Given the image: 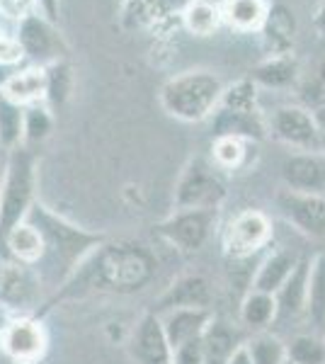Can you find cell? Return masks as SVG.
<instances>
[{
    "instance_id": "1",
    "label": "cell",
    "mask_w": 325,
    "mask_h": 364,
    "mask_svg": "<svg viewBox=\"0 0 325 364\" xmlns=\"http://www.w3.org/2000/svg\"><path fill=\"white\" fill-rule=\"evenodd\" d=\"M156 255L136 240H102L56 291V299H75L92 291L134 294L156 277Z\"/></svg>"
},
{
    "instance_id": "2",
    "label": "cell",
    "mask_w": 325,
    "mask_h": 364,
    "mask_svg": "<svg viewBox=\"0 0 325 364\" xmlns=\"http://www.w3.org/2000/svg\"><path fill=\"white\" fill-rule=\"evenodd\" d=\"M32 226L39 228L41 238H44V255H41V274L39 279L51 289H58L63 284L70 272L97 248L102 240H107L102 233L87 231L75 224H70L68 219L58 216L56 211H51L44 204L34 202L29 209L27 219ZM37 262V265H39Z\"/></svg>"
},
{
    "instance_id": "3",
    "label": "cell",
    "mask_w": 325,
    "mask_h": 364,
    "mask_svg": "<svg viewBox=\"0 0 325 364\" xmlns=\"http://www.w3.org/2000/svg\"><path fill=\"white\" fill-rule=\"evenodd\" d=\"M223 80L209 68H190L165 80L161 105L170 117L180 122H204L221 102Z\"/></svg>"
},
{
    "instance_id": "4",
    "label": "cell",
    "mask_w": 325,
    "mask_h": 364,
    "mask_svg": "<svg viewBox=\"0 0 325 364\" xmlns=\"http://www.w3.org/2000/svg\"><path fill=\"white\" fill-rule=\"evenodd\" d=\"M37 192V156L27 146L8 151L0 182V255H5V238L27 219Z\"/></svg>"
},
{
    "instance_id": "5",
    "label": "cell",
    "mask_w": 325,
    "mask_h": 364,
    "mask_svg": "<svg viewBox=\"0 0 325 364\" xmlns=\"http://www.w3.org/2000/svg\"><path fill=\"white\" fill-rule=\"evenodd\" d=\"M226 195V182L214 161L194 156L175 185V209H221Z\"/></svg>"
},
{
    "instance_id": "6",
    "label": "cell",
    "mask_w": 325,
    "mask_h": 364,
    "mask_svg": "<svg viewBox=\"0 0 325 364\" xmlns=\"http://www.w3.org/2000/svg\"><path fill=\"white\" fill-rule=\"evenodd\" d=\"M221 209H175L165 221L156 226V233L170 245L197 252L214 236Z\"/></svg>"
},
{
    "instance_id": "7",
    "label": "cell",
    "mask_w": 325,
    "mask_h": 364,
    "mask_svg": "<svg viewBox=\"0 0 325 364\" xmlns=\"http://www.w3.org/2000/svg\"><path fill=\"white\" fill-rule=\"evenodd\" d=\"M272 136L282 141L294 151L309 154H325V136L318 117L301 105H284L277 107L270 122Z\"/></svg>"
},
{
    "instance_id": "8",
    "label": "cell",
    "mask_w": 325,
    "mask_h": 364,
    "mask_svg": "<svg viewBox=\"0 0 325 364\" xmlns=\"http://www.w3.org/2000/svg\"><path fill=\"white\" fill-rule=\"evenodd\" d=\"M54 25L56 22H51L39 10H34V13H29L17 22V44L22 49V56L29 58L34 66H49L54 61H61L63 54H66V42H63L61 32Z\"/></svg>"
},
{
    "instance_id": "9",
    "label": "cell",
    "mask_w": 325,
    "mask_h": 364,
    "mask_svg": "<svg viewBox=\"0 0 325 364\" xmlns=\"http://www.w3.org/2000/svg\"><path fill=\"white\" fill-rule=\"evenodd\" d=\"M272 238V219L260 209H245L228 221L221 233L223 252L233 260L252 257Z\"/></svg>"
},
{
    "instance_id": "10",
    "label": "cell",
    "mask_w": 325,
    "mask_h": 364,
    "mask_svg": "<svg viewBox=\"0 0 325 364\" xmlns=\"http://www.w3.org/2000/svg\"><path fill=\"white\" fill-rule=\"evenodd\" d=\"M0 348L17 364H37L46 352V333L39 321L15 318L0 333Z\"/></svg>"
},
{
    "instance_id": "11",
    "label": "cell",
    "mask_w": 325,
    "mask_h": 364,
    "mask_svg": "<svg viewBox=\"0 0 325 364\" xmlns=\"http://www.w3.org/2000/svg\"><path fill=\"white\" fill-rule=\"evenodd\" d=\"M284 219L309 238H325V195L284 190L277 197Z\"/></svg>"
},
{
    "instance_id": "12",
    "label": "cell",
    "mask_w": 325,
    "mask_h": 364,
    "mask_svg": "<svg viewBox=\"0 0 325 364\" xmlns=\"http://www.w3.org/2000/svg\"><path fill=\"white\" fill-rule=\"evenodd\" d=\"M129 352L136 364H173L168 336L163 331L161 316L144 314L129 336Z\"/></svg>"
},
{
    "instance_id": "13",
    "label": "cell",
    "mask_w": 325,
    "mask_h": 364,
    "mask_svg": "<svg viewBox=\"0 0 325 364\" xmlns=\"http://www.w3.org/2000/svg\"><path fill=\"white\" fill-rule=\"evenodd\" d=\"M282 180L287 190L304 195H325V154L297 151L282 163Z\"/></svg>"
},
{
    "instance_id": "14",
    "label": "cell",
    "mask_w": 325,
    "mask_h": 364,
    "mask_svg": "<svg viewBox=\"0 0 325 364\" xmlns=\"http://www.w3.org/2000/svg\"><path fill=\"white\" fill-rule=\"evenodd\" d=\"M211 299H214L211 282L204 274H185L161 294L156 304V314L161 316L173 309H211Z\"/></svg>"
},
{
    "instance_id": "15",
    "label": "cell",
    "mask_w": 325,
    "mask_h": 364,
    "mask_svg": "<svg viewBox=\"0 0 325 364\" xmlns=\"http://www.w3.org/2000/svg\"><path fill=\"white\" fill-rule=\"evenodd\" d=\"M211 321H214L211 309H173L161 314V323L165 336H168L170 350H177L180 345L190 343V340L204 338Z\"/></svg>"
},
{
    "instance_id": "16",
    "label": "cell",
    "mask_w": 325,
    "mask_h": 364,
    "mask_svg": "<svg viewBox=\"0 0 325 364\" xmlns=\"http://www.w3.org/2000/svg\"><path fill=\"white\" fill-rule=\"evenodd\" d=\"M41 279L34 277L22 262L0 265V299L13 309H29L39 299Z\"/></svg>"
},
{
    "instance_id": "17",
    "label": "cell",
    "mask_w": 325,
    "mask_h": 364,
    "mask_svg": "<svg viewBox=\"0 0 325 364\" xmlns=\"http://www.w3.org/2000/svg\"><path fill=\"white\" fill-rule=\"evenodd\" d=\"M211 129L216 136H235L243 141H260L267 134L262 112H233V109L216 107L211 114Z\"/></svg>"
},
{
    "instance_id": "18",
    "label": "cell",
    "mask_w": 325,
    "mask_h": 364,
    "mask_svg": "<svg viewBox=\"0 0 325 364\" xmlns=\"http://www.w3.org/2000/svg\"><path fill=\"white\" fill-rule=\"evenodd\" d=\"M0 92L8 100H13V102L22 105V107L46 102V68L29 66V68L17 70V73L8 75V78L3 80Z\"/></svg>"
},
{
    "instance_id": "19",
    "label": "cell",
    "mask_w": 325,
    "mask_h": 364,
    "mask_svg": "<svg viewBox=\"0 0 325 364\" xmlns=\"http://www.w3.org/2000/svg\"><path fill=\"white\" fill-rule=\"evenodd\" d=\"M299 260H301V255H297V252H292L287 248L272 250L270 255L257 265L250 289L265 291V294H277V291L282 289V284L292 277V272H294V267L299 265Z\"/></svg>"
},
{
    "instance_id": "20",
    "label": "cell",
    "mask_w": 325,
    "mask_h": 364,
    "mask_svg": "<svg viewBox=\"0 0 325 364\" xmlns=\"http://www.w3.org/2000/svg\"><path fill=\"white\" fill-rule=\"evenodd\" d=\"M309 269L311 257L301 255L299 265L294 267L292 277H289L282 289L277 291V318H297L306 311V296H309Z\"/></svg>"
},
{
    "instance_id": "21",
    "label": "cell",
    "mask_w": 325,
    "mask_h": 364,
    "mask_svg": "<svg viewBox=\"0 0 325 364\" xmlns=\"http://www.w3.org/2000/svg\"><path fill=\"white\" fill-rule=\"evenodd\" d=\"M260 32L265 34V42L270 46V54H292L294 32H297V20L287 5L277 3L267 10V20Z\"/></svg>"
},
{
    "instance_id": "22",
    "label": "cell",
    "mask_w": 325,
    "mask_h": 364,
    "mask_svg": "<svg viewBox=\"0 0 325 364\" xmlns=\"http://www.w3.org/2000/svg\"><path fill=\"white\" fill-rule=\"evenodd\" d=\"M5 255L22 265H37L44 255V238H41L39 228L29 221L17 224L5 238Z\"/></svg>"
},
{
    "instance_id": "23",
    "label": "cell",
    "mask_w": 325,
    "mask_h": 364,
    "mask_svg": "<svg viewBox=\"0 0 325 364\" xmlns=\"http://www.w3.org/2000/svg\"><path fill=\"white\" fill-rule=\"evenodd\" d=\"M299 75V63L292 54H270L260 66L252 70L250 78L255 80L260 87H270V90H287L297 83Z\"/></svg>"
},
{
    "instance_id": "24",
    "label": "cell",
    "mask_w": 325,
    "mask_h": 364,
    "mask_svg": "<svg viewBox=\"0 0 325 364\" xmlns=\"http://www.w3.org/2000/svg\"><path fill=\"white\" fill-rule=\"evenodd\" d=\"M221 20L238 32H257L267 20L270 5L265 0H223L218 5Z\"/></svg>"
},
{
    "instance_id": "25",
    "label": "cell",
    "mask_w": 325,
    "mask_h": 364,
    "mask_svg": "<svg viewBox=\"0 0 325 364\" xmlns=\"http://www.w3.org/2000/svg\"><path fill=\"white\" fill-rule=\"evenodd\" d=\"M182 25L194 37H211L216 32L218 25H221V10H218L216 3L211 0H192L185 10L180 13Z\"/></svg>"
},
{
    "instance_id": "26",
    "label": "cell",
    "mask_w": 325,
    "mask_h": 364,
    "mask_svg": "<svg viewBox=\"0 0 325 364\" xmlns=\"http://www.w3.org/2000/svg\"><path fill=\"white\" fill-rule=\"evenodd\" d=\"M240 321L243 326L252 331H265L267 326L277 321V299L275 294H265V291L250 289L240 304Z\"/></svg>"
},
{
    "instance_id": "27",
    "label": "cell",
    "mask_w": 325,
    "mask_h": 364,
    "mask_svg": "<svg viewBox=\"0 0 325 364\" xmlns=\"http://www.w3.org/2000/svg\"><path fill=\"white\" fill-rule=\"evenodd\" d=\"M306 314L313 321V326L325 331V252H318L311 260Z\"/></svg>"
},
{
    "instance_id": "28",
    "label": "cell",
    "mask_w": 325,
    "mask_h": 364,
    "mask_svg": "<svg viewBox=\"0 0 325 364\" xmlns=\"http://www.w3.org/2000/svg\"><path fill=\"white\" fill-rule=\"evenodd\" d=\"M25 132V107L0 92V149L13 151L22 146Z\"/></svg>"
},
{
    "instance_id": "29",
    "label": "cell",
    "mask_w": 325,
    "mask_h": 364,
    "mask_svg": "<svg viewBox=\"0 0 325 364\" xmlns=\"http://www.w3.org/2000/svg\"><path fill=\"white\" fill-rule=\"evenodd\" d=\"M218 107L233 109V112H260V92L252 78H240L223 87Z\"/></svg>"
},
{
    "instance_id": "30",
    "label": "cell",
    "mask_w": 325,
    "mask_h": 364,
    "mask_svg": "<svg viewBox=\"0 0 325 364\" xmlns=\"http://www.w3.org/2000/svg\"><path fill=\"white\" fill-rule=\"evenodd\" d=\"M54 132V114L46 102H37L25 107V132H22V146H32L46 141Z\"/></svg>"
},
{
    "instance_id": "31",
    "label": "cell",
    "mask_w": 325,
    "mask_h": 364,
    "mask_svg": "<svg viewBox=\"0 0 325 364\" xmlns=\"http://www.w3.org/2000/svg\"><path fill=\"white\" fill-rule=\"evenodd\" d=\"M240 343H235V336L228 326L218 323L216 318L211 321L209 331L204 333V352H206V364H226L230 352L238 348Z\"/></svg>"
},
{
    "instance_id": "32",
    "label": "cell",
    "mask_w": 325,
    "mask_h": 364,
    "mask_svg": "<svg viewBox=\"0 0 325 364\" xmlns=\"http://www.w3.org/2000/svg\"><path fill=\"white\" fill-rule=\"evenodd\" d=\"M252 141H243L235 136H216L214 139V166L218 170H238L245 166L247 161V146Z\"/></svg>"
},
{
    "instance_id": "33",
    "label": "cell",
    "mask_w": 325,
    "mask_h": 364,
    "mask_svg": "<svg viewBox=\"0 0 325 364\" xmlns=\"http://www.w3.org/2000/svg\"><path fill=\"white\" fill-rule=\"evenodd\" d=\"M46 68V102L49 107H58L63 105L70 95V85H73V73L66 61H54Z\"/></svg>"
},
{
    "instance_id": "34",
    "label": "cell",
    "mask_w": 325,
    "mask_h": 364,
    "mask_svg": "<svg viewBox=\"0 0 325 364\" xmlns=\"http://www.w3.org/2000/svg\"><path fill=\"white\" fill-rule=\"evenodd\" d=\"M247 355L252 364H284L287 362V343H282L277 336L260 333L252 340L245 343Z\"/></svg>"
},
{
    "instance_id": "35",
    "label": "cell",
    "mask_w": 325,
    "mask_h": 364,
    "mask_svg": "<svg viewBox=\"0 0 325 364\" xmlns=\"http://www.w3.org/2000/svg\"><path fill=\"white\" fill-rule=\"evenodd\" d=\"M287 360L294 364H325V340L318 336H294L287 343Z\"/></svg>"
},
{
    "instance_id": "36",
    "label": "cell",
    "mask_w": 325,
    "mask_h": 364,
    "mask_svg": "<svg viewBox=\"0 0 325 364\" xmlns=\"http://www.w3.org/2000/svg\"><path fill=\"white\" fill-rule=\"evenodd\" d=\"M173 364H206L204 338L190 340V343L173 350Z\"/></svg>"
},
{
    "instance_id": "37",
    "label": "cell",
    "mask_w": 325,
    "mask_h": 364,
    "mask_svg": "<svg viewBox=\"0 0 325 364\" xmlns=\"http://www.w3.org/2000/svg\"><path fill=\"white\" fill-rule=\"evenodd\" d=\"M20 58L25 56H22V49L17 44L15 32H10V29L0 25V66H13Z\"/></svg>"
},
{
    "instance_id": "38",
    "label": "cell",
    "mask_w": 325,
    "mask_h": 364,
    "mask_svg": "<svg viewBox=\"0 0 325 364\" xmlns=\"http://www.w3.org/2000/svg\"><path fill=\"white\" fill-rule=\"evenodd\" d=\"M34 10H37V0H0V20H10L15 25Z\"/></svg>"
},
{
    "instance_id": "39",
    "label": "cell",
    "mask_w": 325,
    "mask_h": 364,
    "mask_svg": "<svg viewBox=\"0 0 325 364\" xmlns=\"http://www.w3.org/2000/svg\"><path fill=\"white\" fill-rule=\"evenodd\" d=\"M37 10L46 15L51 22H58V13H61V0H37Z\"/></svg>"
},
{
    "instance_id": "40",
    "label": "cell",
    "mask_w": 325,
    "mask_h": 364,
    "mask_svg": "<svg viewBox=\"0 0 325 364\" xmlns=\"http://www.w3.org/2000/svg\"><path fill=\"white\" fill-rule=\"evenodd\" d=\"M226 364H252L250 355H247V348L245 343H240L238 348H235L233 352H230V357L226 360Z\"/></svg>"
},
{
    "instance_id": "41",
    "label": "cell",
    "mask_w": 325,
    "mask_h": 364,
    "mask_svg": "<svg viewBox=\"0 0 325 364\" xmlns=\"http://www.w3.org/2000/svg\"><path fill=\"white\" fill-rule=\"evenodd\" d=\"M313 25H316L318 34H323L325 37V0H321L316 8V15H313Z\"/></svg>"
},
{
    "instance_id": "42",
    "label": "cell",
    "mask_w": 325,
    "mask_h": 364,
    "mask_svg": "<svg viewBox=\"0 0 325 364\" xmlns=\"http://www.w3.org/2000/svg\"><path fill=\"white\" fill-rule=\"evenodd\" d=\"M318 73H321V83L325 85V61L321 63V70H318Z\"/></svg>"
},
{
    "instance_id": "43",
    "label": "cell",
    "mask_w": 325,
    "mask_h": 364,
    "mask_svg": "<svg viewBox=\"0 0 325 364\" xmlns=\"http://www.w3.org/2000/svg\"><path fill=\"white\" fill-rule=\"evenodd\" d=\"M3 173H5V161L0 158V182H3Z\"/></svg>"
},
{
    "instance_id": "44",
    "label": "cell",
    "mask_w": 325,
    "mask_h": 364,
    "mask_svg": "<svg viewBox=\"0 0 325 364\" xmlns=\"http://www.w3.org/2000/svg\"><path fill=\"white\" fill-rule=\"evenodd\" d=\"M284 364H294V362H289V360H287V362H284Z\"/></svg>"
}]
</instances>
